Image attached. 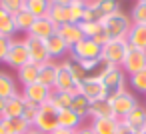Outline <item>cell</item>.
Listing matches in <instances>:
<instances>
[{
    "label": "cell",
    "instance_id": "13",
    "mask_svg": "<svg viewBox=\"0 0 146 134\" xmlns=\"http://www.w3.org/2000/svg\"><path fill=\"white\" fill-rule=\"evenodd\" d=\"M56 32H58V26L48 16H42V18H36L34 20L32 28L28 30V36H34V38H40V40H48Z\"/></svg>",
    "mask_w": 146,
    "mask_h": 134
},
{
    "label": "cell",
    "instance_id": "15",
    "mask_svg": "<svg viewBox=\"0 0 146 134\" xmlns=\"http://www.w3.org/2000/svg\"><path fill=\"white\" fill-rule=\"evenodd\" d=\"M56 76H58V62L56 60H48V62L40 64V68H38V82L40 84H44V86L54 90Z\"/></svg>",
    "mask_w": 146,
    "mask_h": 134
},
{
    "label": "cell",
    "instance_id": "14",
    "mask_svg": "<svg viewBox=\"0 0 146 134\" xmlns=\"http://www.w3.org/2000/svg\"><path fill=\"white\" fill-rule=\"evenodd\" d=\"M46 50H48L50 60H64V58H68V54H70L68 44L60 38V34H58V32H56V34H52V36L46 40Z\"/></svg>",
    "mask_w": 146,
    "mask_h": 134
},
{
    "label": "cell",
    "instance_id": "44",
    "mask_svg": "<svg viewBox=\"0 0 146 134\" xmlns=\"http://www.w3.org/2000/svg\"><path fill=\"white\" fill-rule=\"evenodd\" d=\"M26 134H44V132H40V130H36V128H34V126H32V128H30V130H28V132H26Z\"/></svg>",
    "mask_w": 146,
    "mask_h": 134
},
{
    "label": "cell",
    "instance_id": "8",
    "mask_svg": "<svg viewBox=\"0 0 146 134\" xmlns=\"http://www.w3.org/2000/svg\"><path fill=\"white\" fill-rule=\"evenodd\" d=\"M28 62H30V54H28V46H26L24 38H12L10 50H8V56H6L4 64H8L14 70H18Z\"/></svg>",
    "mask_w": 146,
    "mask_h": 134
},
{
    "label": "cell",
    "instance_id": "45",
    "mask_svg": "<svg viewBox=\"0 0 146 134\" xmlns=\"http://www.w3.org/2000/svg\"><path fill=\"white\" fill-rule=\"evenodd\" d=\"M0 134H6L4 132V126H2V120H0Z\"/></svg>",
    "mask_w": 146,
    "mask_h": 134
},
{
    "label": "cell",
    "instance_id": "17",
    "mask_svg": "<svg viewBox=\"0 0 146 134\" xmlns=\"http://www.w3.org/2000/svg\"><path fill=\"white\" fill-rule=\"evenodd\" d=\"M88 116H90V120H96V118H116V116H114V110H112V104H110L108 98L90 102Z\"/></svg>",
    "mask_w": 146,
    "mask_h": 134
},
{
    "label": "cell",
    "instance_id": "21",
    "mask_svg": "<svg viewBox=\"0 0 146 134\" xmlns=\"http://www.w3.org/2000/svg\"><path fill=\"white\" fill-rule=\"evenodd\" d=\"M128 44L140 50H146V24H132L128 36H126Z\"/></svg>",
    "mask_w": 146,
    "mask_h": 134
},
{
    "label": "cell",
    "instance_id": "27",
    "mask_svg": "<svg viewBox=\"0 0 146 134\" xmlns=\"http://www.w3.org/2000/svg\"><path fill=\"white\" fill-rule=\"evenodd\" d=\"M118 118H96V120H90V126L96 134H116V128H118Z\"/></svg>",
    "mask_w": 146,
    "mask_h": 134
},
{
    "label": "cell",
    "instance_id": "12",
    "mask_svg": "<svg viewBox=\"0 0 146 134\" xmlns=\"http://www.w3.org/2000/svg\"><path fill=\"white\" fill-rule=\"evenodd\" d=\"M54 90H58V92H70V94H76V90H78V82L72 76V72L68 70V66H66L64 60L58 62V76H56Z\"/></svg>",
    "mask_w": 146,
    "mask_h": 134
},
{
    "label": "cell",
    "instance_id": "31",
    "mask_svg": "<svg viewBox=\"0 0 146 134\" xmlns=\"http://www.w3.org/2000/svg\"><path fill=\"white\" fill-rule=\"evenodd\" d=\"M0 34L8 36V38H14V34H16V26H14L12 14L2 10V8H0Z\"/></svg>",
    "mask_w": 146,
    "mask_h": 134
},
{
    "label": "cell",
    "instance_id": "29",
    "mask_svg": "<svg viewBox=\"0 0 146 134\" xmlns=\"http://www.w3.org/2000/svg\"><path fill=\"white\" fill-rule=\"evenodd\" d=\"M52 6V0H26V10L34 14V18L48 16V10Z\"/></svg>",
    "mask_w": 146,
    "mask_h": 134
},
{
    "label": "cell",
    "instance_id": "11",
    "mask_svg": "<svg viewBox=\"0 0 146 134\" xmlns=\"http://www.w3.org/2000/svg\"><path fill=\"white\" fill-rule=\"evenodd\" d=\"M24 42L28 46V54H30V62L34 64H44L50 60L48 56V50H46V40H40V38H34V36H24Z\"/></svg>",
    "mask_w": 146,
    "mask_h": 134
},
{
    "label": "cell",
    "instance_id": "35",
    "mask_svg": "<svg viewBox=\"0 0 146 134\" xmlns=\"http://www.w3.org/2000/svg\"><path fill=\"white\" fill-rule=\"evenodd\" d=\"M130 20H132V24H146V6L136 2L130 10Z\"/></svg>",
    "mask_w": 146,
    "mask_h": 134
},
{
    "label": "cell",
    "instance_id": "30",
    "mask_svg": "<svg viewBox=\"0 0 146 134\" xmlns=\"http://www.w3.org/2000/svg\"><path fill=\"white\" fill-rule=\"evenodd\" d=\"M72 96H74V94H70V92H58V90H52V96H50L48 102L60 112V110H68V108H70Z\"/></svg>",
    "mask_w": 146,
    "mask_h": 134
},
{
    "label": "cell",
    "instance_id": "26",
    "mask_svg": "<svg viewBox=\"0 0 146 134\" xmlns=\"http://www.w3.org/2000/svg\"><path fill=\"white\" fill-rule=\"evenodd\" d=\"M12 18H14V26H16V32H24V34H28V30L32 28V24H34V14L32 12H28L26 8H22V10H18L16 14H12Z\"/></svg>",
    "mask_w": 146,
    "mask_h": 134
},
{
    "label": "cell",
    "instance_id": "25",
    "mask_svg": "<svg viewBox=\"0 0 146 134\" xmlns=\"http://www.w3.org/2000/svg\"><path fill=\"white\" fill-rule=\"evenodd\" d=\"M82 120L84 118H80L74 110H60L58 112V126L60 128H68V130H76V128H80L82 126Z\"/></svg>",
    "mask_w": 146,
    "mask_h": 134
},
{
    "label": "cell",
    "instance_id": "7",
    "mask_svg": "<svg viewBox=\"0 0 146 134\" xmlns=\"http://www.w3.org/2000/svg\"><path fill=\"white\" fill-rule=\"evenodd\" d=\"M100 52H102L100 44H96L90 38H82L76 46L70 48L68 58H72L76 62H80V60H100Z\"/></svg>",
    "mask_w": 146,
    "mask_h": 134
},
{
    "label": "cell",
    "instance_id": "33",
    "mask_svg": "<svg viewBox=\"0 0 146 134\" xmlns=\"http://www.w3.org/2000/svg\"><path fill=\"white\" fill-rule=\"evenodd\" d=\"M84 10H86V2H82V0H74V2L68 6L70 22H72V24H80L82 18H84Z\"/></svg>",
    "mask_w": 146,
    "mask_h": 134
},
{
    "label": "cell",
    "instance_id": "34",
    "mask_svg": "<svg viewBox=\"0 0 146 134\" xmlns=\"http://www.w3.org/2000/svg\"><path fill=\"white\" fill-rule=\"evenodd\" d=\"M128 84L136 92H140V94L146 96V68L140 70V72H136V74H132V76H128Z\"/></svg>",
    "mask_w": 146,
    "mask_h": 134
},
{
    "label": "cell",
    "instance_id": "22",
    "mask_svg": "<svg viewBox=\"0 0 146 134\" xmlns=\"http://www.w3.org/2000/svg\"><path fill=\"white\" fill-rule=\"evenodd\" d=\"M22 112H24V98H22V94H16L6 100L4 112L0 118H18V116H22Z\"/></svg>",
    "mask_w": 146,
    "mask_h": 134
},
{
    "label": "cell",
    "instance_id": "4",
    "mask_svg": "<svg viewBox=\"0 0 146 134\" xmlns=\"http://www.w3.org/2000/svg\"><path fill=\"white\" fill-rule=\"evenodd\" d=\"M32 126H34L36 130L44 132V134L54 132V130L58 128V110H56L50 102L38 106V112H36V118H34Z\"/></svg>",
    "mask_w": 146,
    "mask_h": 134
},
{
    "label": "cell",
    "instance_id": "16",
    "mask_svg": "<svg viewBox=\"0 0 146 134\" xmlns=\"http://www.w3.org/2000/svg\"><path fill=\"white\" fill-rule=\"evenodd\" d=\"M122 122L128 124V126H130L132 130H136V132L146 130V106L138 104L132 112H128V116L122 118Z\"/></svg>",
    "mask_w": 146,
    "mask_h": 134
},
{
    "label": "cell",
    "instance_id": "46",
    "mask_svg": "<svg viewBox=\"0 0 146 134\" xmlns=\"http://www.w3.org/2000/svg\"><path fill=\"white\" fill-rule=\"evenodd\" d=\"M136 2H140V4H144V6H146V0H136Z\"/></svg>",
    "mask_w": 146,
    "mask_h": 134
},
{
    "label": "cell",
    "instance_id": "37",
    "mask_svg": "<svg viewBox=\"0 0 146 134\" xmlns=\"http://www.w3.org/2000/svg\"><path fill=\"white\" fill-rule=\"evenodd\" d=\"M36 112H38V106L36 104H32V102H28V100H24V112H22V118L32 126V122H34V118H36Z\"/></svg>",
    "mask_w": 146,
    "mask_h": 134
},
{
    "label": "cell",
    "instance_id": "18",
    "mask_svg": "<svg viewBox=\"0 0 146 134\" xmlns=\"http://www.w3.org/2000/svg\"><path fill=\"white\" fill-rule=\"evenodd\" d=\"M16 94H20L16 78H14L12 74L4 72V70H0V98L8 100V98H12V96H16Z\"/></svg>",
    "mask_w": 146,
    "mask_h": 134
},
{
    "label": "cell",
    "instance_id": "28",
    "mask_svg": "<svg viewBox=\"0 0 146 134\" xmlns=\"http://www.w3.org/2000/svg\"><path fill=\"white\" fill-rule=\"evenodd\" d=\"M48 18H50L56 26L72 24V22H70V12H68V6H58V4H52V6H50V10H48Z\"/></svg>",
    "mask_w": 146,
    "mask_h": 134
},
{
    "label": "cell",
    "instance_id": "2",
    "mask_svg": "<svg viewBox=\"0 0 146 134\" xmlns=\"http://www.w3.org/2000/svg\"><path fill=\"white\" fill-rule=\"evenodd\" d=\"M100 24L106 30L108 38H126L128 32H130V28H132L130 14H126L122 10H118V12L110 14V16H104L100 20Z\"/></svg>",
    "mask_w": 146,
    "mask_h": 134
},
{
    "label": "cell",
    "instance_id": "49",
    "mask_svg": "<svg viewBox=\"0 0 146 134\" xmlns=\"http://www.w3.org/2000/svg\"><path fill=\"white\" fill-rule=\"evenodd\" d=\"M144 106H146V104H144Z\"/></svg>",
    "mask_w": 146,
    "mask_h": 134
},
{
    "label": "cell",
    "instance_id": "43",
    "mask_svg": "<svg viewBox=\"0 0 146 134\" xmlns=\"http://www.w3.org/2000/svg\"><path fill=\"white\" fill-rule=\"evenodd\" d=\"M4 106H6V100L0 98V116H2V112H4Z\"/></svg>",
    "mask_w": 146,
    "mask_h": 134
},
{
    "label": "cell",
    "instance_id": "10",
    "mask_svg": "<svg viewBox=\"0 0 146 134\" xmlns=\"http://www.w3.org/2000/svg\"><path fill=\"white\" fill-rule=\"evenodd\" d=\"M20 94H22L24 100H28V102H32V104H36V106H42V104H46V102L50 100L52 88H48V86H44V84H40V82H32V84L24 86V88L20 90Z\"/></svg>",
    "mask_w": 146,
    "mask_h": 134
},
{
    "label": "cell",
    "instance_id": "23",
    "mask_svg": "<svg viewBox=\"0 0 146 134\" xmlns=\"http://www.w3.org/2000/svg\"><path fill=\"white\" fill-rule=\"evenodd\" d=\"M0 120H2V126H4L6 134H26L32 128L22 116H18V118H0Z\"/></svg>",
    "mask_w": 146,
    "mask_h": 134
},
{
    "label": "cell",
    "instance_id": "40",
    "mask_svg": "<svg viewBox=\"0 0 146 134\" xmlns=\"http://www.w3.org/2000/svg\"><path fill=\"white\" fill-rule=\"evenodd\" d=\"M76 134H96V132L92 130L90 124H82L80 128H76Z\"/></svg>",
    "mask_w": 146,
    "mask_h": 134
},
{
    "label": "cell",
    "instance_id": "19",
    "mask_svg": "<svg viewBox=\"0 0 146 134\" xmlns=\"http://www.w3.org/2000/svg\"><path fill=\"white\" fill-rule=\"evenodd\" d=\"M58 34H60V38L68 44V48L76 46V44L84 38V34H82V30H80L78 24H64V26H58Z\"/></svg>",
    "mask_w": 146,
    "mask_h": 134
},
{
    "label": "cell",
    "instance_id": "48",
    "mask_svg": "<svg viewBox=\"0 0 146 134\" xmlns=\"http://www.w3.org/2000/svg\"><path fill=\"white\" fill-rule=\"evenodd\" d=\"M82 2H92V0H82Z\"/></svg>",
    "mask_w": 146,
    "mask_h": 134
},
{
    "label": "cell",
    "instance_id": "6",
    "mask_svg": "<svg viewBox=\"0 0 146 134\" xmlns=\"http://www.w3.org/2000/svg\"><path fill=\"white\" fill-rule=\"evenodd\" d=\"M78 94H82L88 102H96V100H102V98H108V92L102 84V80L96 76V74H90L86 76L82 82H78Z\"/></svg>",
    "mask_w": 146,
    "mask_h": 134
},
{
    "label": "cell",
    "instance_id": "41",
    "mask_svg": "<svg viewBox=\"0 0 146 134\" xmlns=\"http://www.w3.org/2000/svg\"><path fill=\"white\" fill-rule=\"evenodd\" d=\"M50 134H76V130H68V128H56L54 132H50Z\"/></svg>",
    "mask_w": 146,
    "mask_h": 134
},
{
    "label": "cell",
    "instance_id": "1",
    "mask_svg": "<svg viewBox=\"0 0 146 134\" xmlns=\"http://www.w3.org/2000/svg\"><path fill=\"white\" fill-rule=\"evenodd\" d=\"M96 76L102 80V84H104L108 96H110V94H116V92H122V90H126V86H128V76H126V72H124L120 66L102 64L100 70L96 72Z\"/></svg>",
    "mask_w": 146,
    "mask_h": 134
},
{
    "label": "cell",
    "instance_id": "20",
    "mask_svg": "<svg viewBox=\"0 0 146 134\" xmlns=\"http://www.w3.org/2000/svg\"><path fill=\"white\" fill-rule=\"evenodd\" d=\"M38 64H34V62H28V64H24L22 68H18L16 70V82L24 88V86H28V84H32V82H38Z\"/></svg>",
    "mask_w": 146,
    "mask_h": 134
},
{
    "label": "cell",
    "instance_id": "36",
    "mask_svg": "<svg viewBox=\"0 0 146 134\" xmlns=\"http://www.w3.org/2000/svg\"><path fill=\"white\" fill-rule=\"evenodd\" d=\"M0 8L10 14H16L18 10L26 8V0H0Z\"/></svg>",
    "mask_w": 146,
    "mask_h": 134
},
{
    "label": "cell",
    "instance_id": "9",
    "mask_svg": "<svg viewBox=\"0 0 146 134\" xmlns=\"http://www.w3.org/2000/svg\"><path fill=\"white\" fill-rule=\"evenodd\" d=\"M126 76H132L140 70L146 68V50H140V48H134V46H128L126 50V56H124V62L120 66Z\"/></svg>",
    "mask_w": 146,
    "mask_h": 134
},
{
    "label": "cell",
    "instance_id": "24",
    "mask_svg": "<svg viewBox=\"0 0 146 134\" xmlns=\"http://www.w3.org/2000/svg\"><path fill=\"white\" fill-rule=\"evenodd\" d=\"M86 4L90 8H94L102 18L120 10V0H92V2H86Z\"/></svg>",
    "mask_w": 146,
    "mask_h": 134
},
{
    "label": "cell",
    "instance_id": "39",
    "mask_svg": "<svg viewBox=\"0 0 146 134\" xmlns=\"http://www.w3.org/2000/svg\"><path fill=\"white\" fill-rule=\"evenodd\" d=\"M116 134H138V132L132 130L128 124H124V122L120 120V122H118V128H116Z\"/></svg>",
    "mask_w": 146,
    "mask_h": 134
},
{
    "label": "cell",
    "instance_id": "3",
    "mask_svg": "<svg viewBox=\"0 0 146 134\" xmlns=\"http://www.w3.org/2000/svg\"><path fill=\"white\" fill-rule=\"evenodd\" d=\"M128 40L126 38H110L100 52V62L108 66H122L126 50H128Z\"/></svg>",
    "mask_w": 146,
    "mask_h": 134
},
{
    "label": "cell",
    "instance_id": "32",
    "mask_svg": "<svg viewBox=\"0 0 146 134\" xmlns=\"http://www.w3.org/2000/svg\"><path fill=\"white\" fill-rule=\"evenodd\" d=\"M88 108H90V102L82 96V94H74L72 96V104H70V110H74L80 118H86L88 116Z\"/></svg>",
    "mask_w": 146,
    "mask_h": 134
},
{
    "label": "cell",
    "instance_id": "42",
    "mask_svg": "<svg viewBox=\"0 0 146 134\" xmlns=\"http://www.w3.org/2000/svg\"><path fill=\"white\" fill-rule=\"evenodd\" d=\"M74 0H52V4H58V6H70Z\"/></svg>",
    "mask_w": 146,
    "mask_h": 134
},
{
    "label": "cell",
    "instance_id": "5",
    "mask_svg": "<svg viewBox=\"0 0 146 134\" xmlns=\"http://www.w3.org/2000/svg\"><path fill=\"white\" fill-rule=\"evenodd\" d=\"M108 100H110V104H112V110H114V116L118 118V120H122L124 116H128V112H132L140 102L136 100V96L126 88V90H122V92H116V94H110L108 96Z\"/></svg>",
    "mask_w": 146,
    "mask_h": 134
},
{
    "label": "cell",
    "instance_id": "47",
    "mask_svg": "<svg viewBox=\"0 0 146 134\" xmlns=\"http://www.w3.org/2000/svg\"><path fill=\"white\" fill-rule=\"evenodd\" d=\"M138 134H146V130H142V132H138Z\"/></svg>",
    "mask_w": 146,
    "mask_h": 134
},
{
    "label": "cell",
    "instance_id": "38",
    "mask_svg": "<svg viewBox=\"0 0 146 134\" xmlns=\"http://www.w3.org/2000/svg\"><path fill=\"white\" fill-rule=\"evenodd\" d=\"M10 42H12V38L0 34V62H4V60H6L8 50H10Z\"/></svg>",
    "mask_w": 146,
    "mask_h": 134
}]
</instances>
